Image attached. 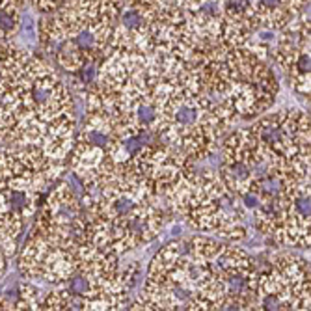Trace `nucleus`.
Returning a JSON list of instances; mask_svg holds the SVG:
<instances>
[{
    "label": "nucleus",
    "mask_w": 311,
    "mask_h": 311,
    "mask_svg": "<svg viewBox=\"0 0 311 311\" xmlns=\"http://www.w3.org/2000/svg\"><path fill=\"white\" fill-rule=\"evenodd\" d=\"M23 4H19L15 0H6L0 6V36L4 39L12 41L13 36L19 32L21 25V15H23Z\"/></svg>",
    "instance_id": "f257e3e1"
},
{
    "label": "nucleus",
    "mask_w": 311,
    "mask_h": 311,
    "mask_svg": "<svg viewBox=\"0 0 311 311\" xmlns=\"http://www.w3.org/2000/svg\"><path fill=\"white\" fill-rule=\"evenodd\" d=\"M0 309H15V302L4 294H0Z\"/></svg>",
    "instance_id": "f03ea898"
}]
</instances>
